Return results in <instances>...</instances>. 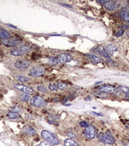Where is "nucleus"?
Returning <instances> with one entry per match:
<instances>
[{"mask_svg":"<svg viewBox=\"0 0 129 146\" xmlns=\"http://www.w3.org/2000/svg\"><path fill=\"white\" fill-rule=\"evenodd\" d=\"M46 74V70L40 66H34L30 70V76L32 77H40Z\"/></svg>","mask_w":129,"mask_h":146,"instance_id":"20e7f679","label":"nucleus"},{"mask_svg":"<svg viewBox=\"0 0 129 146\" xmlns=\"http://www.w3.org/2000/svg\"><path fill=\"white\" fill-rule=\"evenodd\" d=\"M22 132L28 136H34L37 134L36 130H35L32 126H28V125H26L24 126L23 129H22Z\"/></svg>","mask_w":129,"mask_h":146,"instance_id":"9d476101","label":"nucleus"},{"mask_svg":"<svg viewBox=\"0 0 129 146\" xmlns=\"http://www.w3.org/2000/svg\"><path fill=\"white\" fill-rule=\"evenodd\" d=\"M91 100V97L90 96H87L85 98V100Z\"/></svg>","mask_w":129,"mask_h":146,"instance_id":"4c0bfd02","label":"nucleus"},{"mask_svg":"<svg viewBox=\"0 0 129 146\" xmlns=\"http://www.w3.org/2000/svg\"><path fill=\"white\" fill-rule=\"evenodd\" d=\"M11 34L7 31L6 30H4L2 28H0V39L2 40H7L11 38Z\"/></svg>","mask_w":129,"mask_h":146,"instance_id":"2eb2a0df","label":"nucleus"},{"mask_svg":"<svg viewBox=\"0 0 129 146\" xmlns=\"http://www.w3.org/2000/svg\"><path fill=\"white\" fill-rule=\"evenodd\" d=\"M128 129H129V126H128Z\"/></svg>","mask_w":129,"mask_h":146,"instance_id":"79ce46f5","label":"nucleus"},{"mask_svg":"<svg viewBox=\"0 0 129 146\" xmlns=\"http://www.w3.org/2000/svg\"><path fill=\"white\" fill-rule=\"evenodd\" d=\"M2 43L3 45L7 46V47H17L21 43V41L18 39L16 38H9L7 40H2Z\"/></svg>","mask_w":129,"mask_h":146,"instance_id":"6e6552de","label":"nucleus"},{"mask_svg":"<svg viewBox=\"0 0 129 146\" xmlns=\"http://www.w3.org/2000/svg\"><path fill=\"white\" fill-rule=\"evenodd\" d=\"M8 119H11V120H14V119H17L20 118V114L18 113H16V112H12V111H10L9 113H8Z\"/></svg>","mask_w":129,"mask_h":146,"instance_id":"aec40b11","label":"nucleus"},{"mask_svg":"<svg viewBox=\"0 0 129 146\" xmlns=\"http://www.w3.org/2000/svg\"><path fill=\"white\" fill-rule=\"evenodd\" d=\"M84 134L87 139H95L96 136V131L94 126H89L87 128H86L84 132Z\"/></svg>","mask_w":129,"mask_h":146,"instance_id":"39448f33","label":"nucleus"},{"mask_svg":"<svg viewBox=\"0 0 129 146\" xmlns=\"http://www.w3.org/2000/svg\"><path fill=\"white\" fill-rule=\"evenodd\" d=\"M118 89L121 91V93H123L124 94L128 95L129 94V88L125 87V86H122V85H120L118 87Z\"/></svg>","mask_w":129,"mask_h":146,"instance_id":"5701e85b","label":"nucleus"},{"mask_svg":"<svg viewBox=\"0 0 129 146\" xmlns=\"http://www.w3.org/2000/svg\"><path fill=\"white\" fill-rule=\"evenodd\" d=\"M80 126H81V127H83V128H87L90 125H89V123H87L86 121H82V122L80 123Z\"/></svg>","mask_w":129,"mask_h":146,"instance_id":"7c9ffc66","label":"nucleus"},{"mask_svg":"<svg viewBox=\"0 0 129 146\" xmlns=\"http://www.w3.org/2000/svg\"><path fill=\"white\" fill-rule=\"evenodd\" d=\"M59 59H58L57 57H52V58H50L49 59V63L52 65H57L59 63Z\"/></svg>","mask_w":129,"mask_h":146,"instance_id":"b1692460","label":"nucleus"},{"mask_svg":"<svg viewBox=\"0 0 129 146\" xmlns=\"http://www.w3.org/2000/svg\"><path fill=\"white\" fill-rule=\"evenodd\" d=\"M125 97L127 99H128L129 100V94H128V95H125Z\"/></svg>","mask_w":129,"mask_h":146,"instance_id":"58836bf2","label":"nucleus"},{"mask_svg":"<svg viewBox=\"0 0 129 146\" xmlns=\"http://www.w3.org/2000/svg\"><path fill=\"white\" fill-rule=\"evenodd\" d=\"M21 110V108L18 106H15V107H13L11 108V111L12 112H16V113H19Z\"/></svg>","mask_w":129,"mask_h":146,"instance_id":"c756f323","label":"nucleus"},{"mask_svg":"<svg viewBox=\"0 0 129 146\" xmlns=\"http://www.w3.org/2000/svg\"><path fill=\"white\" fill-rule=\"evenodd\" d=\"M8 26H9V27H11V28H15V29H17V28L16 27V26H14V25H12V24H8Z\"/></svg>","mask_w":129,"mask_h":146,"instance_id":"e433bc0d","label":"nucleus"},{"mask_svg":"<svg viewBox=\"0 0 129 146\" xmlns=\"http://www.w3.org/2000/svg\"><path fill=\"white\" fill-rule=\"evenodd\" d=\"M20 49L24 53H28V52L30 51V47H28V45H23V46H21Z\"/></svg>","mask_w":129,"mask_h":146,"instance_id":"bb28decb","label":"nucleus"},{"mask_svg":"<svg viewBox=\"0 0 129 146\" xmlns=\"http://www.w3.org/2000/svg\"><path fill=\"white\" fill-rule=\"evenodd\" d=\"M98 89L101 92L108 93V94H115L116 88L112 86H110V85H103V86L99 87Z\"/></svg>","mask_w":129,"mask_h":146,"instance_id":"1a4fd4ad","label":"nucleus"},{"mask_svg":"<svg viewBox=\"0 0 129 146\" xmlns=\"http://www.w3.org/2000/svg\"><path fill=\"white\" fill-rule=\"evenodd\" d=\"M37 88L38 91L41 92V93H46V92H47V88H46L45 86H44V85H38Z\"/></svg>","mask_w":129,"mask_h":146,"instance_id":"393cba45","label":"nucleus"},{"mask_svg":"<svg viewBox=\"0 0 129 146\" xmlns=\"http://www.w3.org/2000/svg\"><path fill=\"white\" fill-rule=\"evenodd\" d=\"M87 57L90 59V61L92 62V63H95V64L102 63V61H103V60H102V59L99 58V57H97V56H96L94 55H87Z\"/></svg>","mask_w":129,"mask_h":146,"instance_id":"6ab92c4d","label":"nucleus"},{"mask_svg":"<svg viewBox=\"0 0 129 146\" xmlns=\"http://www.w3.org/2000/svg\"><path fill=\"white\" fill-rule=\"evenodd\" d=\"M30 104L32 105L33 107L40 108L44 107V106L46 104V103L40 96L34 95L30 98Z\"/></svg>","mask_w":129,"mask_h":146,"instance_id":"7ed1b4c3","label":"nucleus"},{"mask_svg":"<svg viewBox=\"0 0 129 146\" xmlns=\"http://www.w3.org/2000/svg\"><path fill=\"white\" fill-rule=\"evenodd\" d=\"M105 8L107 9L108 11L109 12H113L115 10V8H116L117 6H116V3L115 2H113V1H108V0H106V2L104 3Z\"/></svg>","mask_w":129,"mask_h":146,"instance_id":"ddd939ff","label":"nucleus"},{"mask_svg":"<svg viewBox=\"0 0 129 146\" xmlns=\"http://www.w3.org/2000/svg\"><path fill=\"white\" fill-rule=\"evenodd\" d=\"M65 146H79V144L77 141H74L72 139H67L64 141Z\"/></svg>","mask_w":129,"mask_h":146,"instance_id":"a211bd4d","label":"nucleus"},{"mask_svg":"<svg viewBox=\"0 0 129 146\" xmlns=\"http://www.w3.org/2000/svg\"><path fill=\"white\" fill-rule=\"evenodd\" d=\"M105 2L106 1H97V3H99V4H100V5H104V3H105Z\"/></svg>","mask_w":129,"mask_h":146,"instance_id":"c9c22d12","label":"nucleus"},{"mask_svg":"<svg viewBox=\"0 0 129 146\" xmlns=\"http://www.w3.org/2000/svg\"><path fill=\"white\" fill-rule=\"evenodd\" d=\"M57 86H58V88H59V89H61V90H63L66 87H67V85L65 84V83H63V82H59V83H58Z\"/></svg>","mask_w":129,"mask_h":146,"instance_id":"c85d7f7f","label":"nucleus"},{"mask_svg":"<svg viewBox=\"0 0 129 146\" xmlns=\"http://www.w3.org/2000/svg\"><path fill=\"white\" fill-rule=\"evenodd\" d=\"M128 141H129V140H128Z\"/></svg>","mask_w":129,"mask_h":146,"instance_id":"37998d69","label":"nucleus"},{"mask_svg":"<svg viewBox=\"0 0 129 146\" xmlns=\"http://www.w3.org/2000/svg\"><path fill=\"white\" fill-rule=\"evenodd\" d=\"M97 137L102 142H103L104 144H107V145H112L115 142V139L114 137L111 135L109 132H106V133H103V132H100L98 135Z\"/></svg>","mask_w":129,"mask_h":146,"instance_id":"f03ea898","label":"nucleus"},{"mask_svg":"<svg viewBox=\"0 0 129 146\" xmlns=\"http://www.w3.org/2000/svg\"><path fill=\"white\" fill-rule=\"evenodd\" d=\"M16 79L19 82L21 83H24V82H28L30 81V78L28 77H26L24 76H21V75H19V76H16Z\"/></svg>","mask_w":129,"mask_h":146,"instance_id":"4be33fe9","label":"nucleus"},{"mask_svg":"<svg viewBox=\"0 0 129 146\" xmlns=\"http://www.w3.org/2000/svg\"><path fill=\"white\" fill-rule=\"evenodd\" d=\"M49 88H50V90L52 91H58V86L54 85V84H50V85H49Z\"/></svg>","mask_w":129,"mask_h":146,"instance_id":"cd10ccee","label":"nucleus"},{"mask_svg":"<svg viewBox=\"0 0 129 146\" xmlns=\"http://www.w3.org/2000/svg\"><path fill=\"white\" fill-rule=\"evenodd\" d=\"M126 34H127V36H128V37H129V31H128V32L126 33Z\"/></svg>","mask_w":129,"mask_h":146,"instance_id":"a19ab883","label":"nucleus"},{"mask_svg":"<svg viewBox=\"0 0 129 146\" xmlns=\"http://www.w3.org/2000/svg\"><path fill=\"white\" fill-rule=\"evenodd\" d=\"M41 136L45 141L51 146H56L59 144V140L58 139L57 137L47 130H43L41 132Z\"/></svg>","mask_w":129,"mask_h":146,"instance_id":"f257e3e1","label":"nucleus"},{"mask_svg":"<svg viewBox=\"0 0 129 146\" xmlns=\"http://www.w3.org/2000/svg\"><path fill=\"white\" fill-rule=\"evenodd\" d=\"M102 83V82H96V85H98V84H101Z\"/></svg>","mask_w":129,"mask_h":146,"instance_id":"ea45409f","label":"nucleus"},{"mask_svg":"<svg viewBox=\"0 0 129 146\" xmlns=\"http://www.w3.org/2000/svg\"><path fill=\"white\" fill-rule=\"evenodd\" d=\"M96 52L98 53L99 54L102 55L103 57H105V58H106V59H109L110 58V56L107 54V53L106 52L105 49H103V47H102V46H99L96 49Z\"/></svg>","mask_w":129,"mask_h":146,"instance_id":"dca6fc26","label":"nucleus"},{"mask_svg":"<svg viewBox=\"0 0 129 146\" xmlns=\"http://www.w3.org/2000/svg\"><path fill=\"white\" fill-rule=\"evenodd\" d=\"M105 50H106V53H107V54L109 56H112L115 53V52H116L118 50V47L115 46V44L110 43V44H108V45L106 46Z\"/></svg>","mask_w":129,"mask_h":146,"instance_id":"f8f14e48","label":"nucleus"},{"mask_svg":"<svg viewBox=\"0 0 129 146\" xmlns=\"http://www.w3.org/2000/svg\"><path fill=\"white\" fill-rule=\"evenodd\" d=\"M19 98L23 102H28L30 99V95L29 94H26V93H22L21 94L19 95Z\"/></svg>","mask_w":129,"mask_h":146,"instance_id":"412c9836","label":"nucleus"},{"mask_svg":"<svg viewBox=\"0 0 129 146\" xmlns=\"http://www.w3.org/2000/svg\"><path fill=\"white\" fill-rule=\"evenodd\" d=\"M57 58L61 63H68L72 61V56L68 53H62Z\"/></svg>","mask_w":129,"mask_h":146,"instance_id":"9b49d317","label":"nucleus"},{"mask_svg":"<svg viewBox=\"0 0 129 146\" xmlns=\"http://www.w3.org/2000/svg\"><path fill=\"white\" fill-rule=\"evenodd\" d=\"M30 62L28 60H17L14 63V67L18 70H24L30 66Z\"/></svg>","mask_w":129,"mask_h":146,"instance_id":"423d86ee","label":"nucleus"},{"mask_svg":"<svg viewBox=\"0 0 129 146\" xmlns=\"http://www.w3.org/2000/svg\"><path fill=\"white\" fill-rule=\"evenodd\" d=\"M90 113L92 115H94V116H97V117H103V113H96V112H94V111H91Z\"/></svg>","mask_w":129,"mask_h":146,"instance_id":"72a5a7b5","label":"nucleus"},{"mask_svg":"<svg viewBox=\"0 0 129 146\" xmlns=\"http://www.w3.org/2000/svg\"><path fill=\"white\" fill-rule=\"evenodd\" d=\"M66 135H67L68 137H69V139H75L77 137L76 135L74 134L73 132H68V133L66 134Z\"/></svg>","mask_w":129,"mask_h":146,"instance_id":"2f4dec72","label":"nucleus"},{"mask_svg":"<svg viewBox=\"0 0 129 146\" xmlns=\"http://www.w3.org/2000/svg\"><path fill=\"white\" fill-rule=\"evenodd\" d=\"M14 88L19 91H21L22 93H26V94H32L34 93V89L30 87H28V86H26V85H22V84H17V85H15L14 86Z\"/></svg>","mask_w":129,"mask_h":146,"instance_id":"0eeeda50","label":"nucleus"},{"mask_svg":"<svg viewBox=\"0 0 129 146\" xmlns=\"http://www.w3.org/2000/svg\"><path fill=\"white\" fill-rule=\"evenodd\" d=\"M120 17L125 22H129V11L125 8H123L120 11Z\"/></svg>","mask_w":129,"mask_h":146,"instance_id":"4468645a","label":"nucleus"},{"mask_svg":"<svg viewBox=\"0 0 129 146\" xmlns=\"http://www.w3.org/2000/svg\"><path fill=\"white\" fill-rule=\"evenodd\" d=\"M124 30L122 29V28H120L119 30H118L115 33V37H122V35L124 34Z\"/></svg>","mask_w":129,"mask_h":146,"instance_id":"a878e982","label":"nucleus"},{"mask_svg":"<svg viewBox=\"0 0 129 146\" xmlns=\"http://www.w3.org/2000/svg\"><path fill=\"white\" fill-rule=\"evenodd\" d=\"M96 96H98V97H106V94H105L104 92H101V91H99L98 93H96L95 94Z\"/></svg>","mask_w":129,"mask_h":146,"instance_id":"473e14b6","label":"nucleus"},{"mask_svg":"<svg viewBox=\"0 0 129 146\" xmlns=\"http://www.w3.org/2000/svg\"><path fill=\"white\" fill-rule=\"evenodd\" d=\"M10 53L14 56L19 57V56H23L24 54V53L22 51L21 49H12L10 51Z\"/></svg>","mask_w":129,"mask_h":146,"instance_id":"f3484780","label":"nucleus"},{"mask_svg":"<svg viewBox=\"0 0 129 146\" xmlns=\"http://www.w3.org/2000/svg\"><path fill=\"white\" fill-rule=\"evenodd\" d=\"M59 4L60 6H63V7H65V8H72V6H70V5H68V4H65V3H61V2H59Z\"/></svg>","mask_w":129,"mask_h":146,"instance_id":"f704fd0d","label":"nucleus"}]
</instances>
